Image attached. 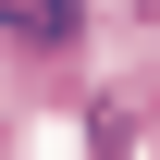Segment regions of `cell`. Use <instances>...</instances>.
Returning a JSON list of instances; mask_svg holds the SVG:
<instances>
[{
    "label": "cell",
    "mask_w": 160,
    "mask_h": 160,
    "mask_svg": "<svg viewBox=\"0 0 160 160\" xmlns=\"http://www.w3.org/2000/svg\"><path fill=\"white\" fill-rule=\"evenodd\" d=\"M0 37H12L25 62H74V37H86V0H0Z\"/></svg>",
    "instance_id": "1"
}]
</instances>
